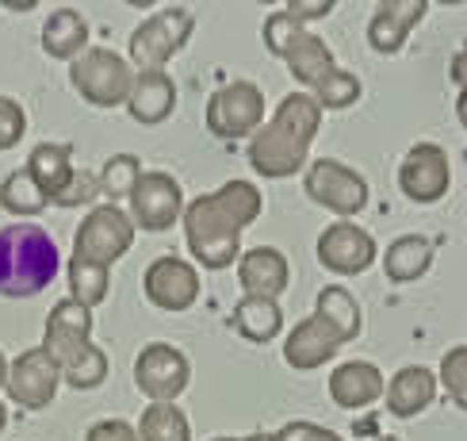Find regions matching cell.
Masks as SVG:
<instances>
[{
  "instance_id": "cell-41",
  "label": "cell",
  "mask_w": 467,
  "mask_h": 441,
  "mask_svg": "<svg viewBox=\"0 0 467 441\" xmlns=\"http://www.w3.org/2000/svg\"><path fill=\"white\" fill-rule=\"evenodd\" d=\"M8 364H12V361L0 353V388H8Z\"/></svg>"
},
{
  "instance_id": "cell-45",
  "label": "cell",
  "mask_w": 467,
  "mask_h": 441,
  "mask_svg": "<svg viewBox=\"0 0 467 441\" xmlns=\"http://www.w3.org/2000/svg\"><path fill=\"white\" fill-rule=\"evenodd\" d=\"M376 441H399V437H376Z\"/></svg>"
},
{
  "instance_id": "cell-1",
  "label": "cell",
  "mask_w": 467,
  "mask_h": 441,
  "mask_svg": "<svg viewBox=\"0 0 467 441\" xmlns=\"http://www.w3.org/2000/svg\"><path fill=\"white\" fill-rule=\"evenodd\" d=\"M261 192L249 181H226L223 188L196 196L184 207L188 254L203 268H230L242 249V230L261 215Z\"/></svg>"
},
{
  "instance_id": "cell-22",
  "label": "cell",
  "mask_w": 467,
  "mask_h": 441,
  "mask_svg": "<svg viewBox=\"0 0 467 441\" xmlns=\"http://www.w3.org/2000/svg\"><path fill=\"white\" fill-rule=\"evenodd\" d=\"M387 411L395 418H414L437 399V376L421 364H406L391 380H387Z\"/></svg>"
},
{
  "instance_id": "cell-32",
  "label": "cell",
  "mask_w": 467,
  "mask_h": 441,
  "mask_svg": "<svg viewBox=\"0 0 467 441\" xmlns=\"http://www.w3.org/2000/svg\"><path fill=\"white\" fill-rule=\"evenodd\" d=\"M62 380L69 383V388H77V392L100 388V383L108 380V353L100 350V345H92L85 357H77L69 369H62Z\"/></svg>"
},
{
  "instance_id": "cell-2",
  "label": "cell",
  "mask_w": 467,
  "mask_h": 441,
  "mask_svg": "<svg viewBox=\"0 0 467 441\" xmlns=\"http://www.w3.org/2000/svg\"><path fill=\"white\" fill-rule=\"evenodd\" d=\"M318 127H322V108L315 96L287 92L276 115L268 123H261V131L249 139V165L272 181L296 177L306 165V153H310Z\"/></svg>"
},
{
  "instance_id": "cell-36",
  "label": "cell",
  "mask_w": 467,
  "mask_h": 441,
  "mask_svg": "<svg viewBox=\"0 0 467 441\" xmlns=\"http://www.w3.org/2000/svg\"><path fill=\"white\" fill-rule=\"evenodd\" d=\"M272 441H341L334 430H322L315 426V422H287V426H280L276 434H272Z\"/></svg>"
},
{
  "instance_id": "cell-42",
  "label": "cell",
  "mask_w": 467,
  "mask_h": 441,
  "mask_svg": "<svg viewBox=\"0 0 467 441\" xmlns=\"http://www.w3.org/2000/svg\"><path fill=\"white\" fill-rule=\"evenodd\" d=\"M5 426H8V411H5V403H0V434H5Z\"/></svg>"
},
{
  "instance_id": "cell-7",
  "label": "cell",
  "mask_w": 467,
  "mask_h": 441,
  "mask_svg": "<svg viewBox=\"0 0 467 441\" xmlns=\"http://www.w3.org/2000/svg\"><path fill=\"white\" fill-rule=\"evenodd\" d=\"M69 85L92 108H119L127 104V96L134 89V69L123 54H115L108 47H92L77 62H69Z\"/></svg>"
},
{
  "instance_id": "cell-34",
  "label": "cell",
  "mask_w": 467,
  "mask_h": 441,
  "mask_svg": "<svg viewBox=\"0 0 467 441\" xmlns=\"http://www.w3.org/2000/svg\"><path fill=\"white\" fill-rule=\"evenodd\" d=\"M96 196H100V177L88 169H77L73 181L62 188V196L54 200V207H88Z\"/></svg>"
},
{
  "instance_id": "cell-8",
  "label": "cell",
  "mask_w": 467,
  "mask_h": 441,
  "mask_svg": "<svg viewBox=\"0 0 467 441\" xmlns=\"http://www.w3.org/2000/svg\"><path fill=\"white\" fill-rule=\"evenodd\" d=\"M203 120L215 139H226V142L253 139L265 120V92L253 81H230L211 92Z\"/></svg>"
},
{
  "instance_id": "cell-29",
  "label": "cell",
  "mask_w": 467,
  "mask_h": 441,
  "mask_svg": "<svg viewBox=\"0 0 467 441\" xmlns=\"http://www.w3.org/2000/svg\"><path fill=\"white\" fill-rule=\"evenodd\" d=\"M360 77L357 73H348V69H334V73H326L322 81L310 89V96L318 100V108L322 111H345V108H353L357 100H360Z\"/></svg>"
},
{
  "instance_id": "cell-31",
  "label": "cell",
  "mask_w": 467,
  "mask_h": 441,
  "mask_svg": "<svg viewBox=\"0 0 467 441\" xmlns=\"http://www.w3.org/2000/svg\"><path fill=\"white\" fill-rule=\"evenodd\" d=\"M142 177V165L134 153H115V158H108V165L100 169V196L108 204L115 200H130V192L134 184H139Z\"/></svg>"
},
{
  "instance_id": "cell-4",
  "label": "cell",
  "mask_w": 467,
  "mask_h": 441,
  "mask_svg": "<svg viewBox=\"0 0 467 441\" xmlns=\"http://www.w3.org/2000/svg\"><path fill=\"white\" fill-rule=\"evenodd\" d=\"M62 268L54 238L35 223H16L0 230V296L27 299L38 296Z\"/></svg>"
},
{
  "instance_id": "cell-26",
  "label": "cell",
  "mask_w": 467,
  "mask_h": 441,
  "mask_svg": "<svg viewBox=\"0 0 467 441\" xmlns=\"http://www.w3.org/2000/svg\"><path fill=\"white\" fill-rule=\"evenodd\" d=\"M234 331H238L245 341H272L284 331V311L276 299H253L245 296L238 307H234Z\"/></svg>"
},
{
  "instance_id": "cell-39",
  "label": "cell",
  "mask_w": 467,
  "mask_h": 441,
  "mask_svg": "<svg viewBox=\"0 0 467 441\" xmlns=\"http://www.w3.org/2000/svg\"><path fill=\"white\" fill-rule=\"evenodd\" d=\"M449 73H452V85H460V92H467V50H460V54L452 58Z\"/></svg>"
},
{
  "instance_id": "cell-23",
  "label": "cell",
  "mask_w": 467,
  "mask_h": 441,
  "mask_svg": "<svg viewBox=\"0 0 467 441\" xmlns=\"http://www.w3.org/2000/svg\"><path fill=\"white\" fill-rule=\"evenodd\" d=\"M27 173L35 177V184L47 192V200L54 204L57 196H62V188L73 181V146L66 142H43L31 150L27 158Z\"/></svg>"
},
{
  "instance_id": "cell-3",
  "label": "cell",
  "mask_w": 467,
  "mask_h": 441,
  "mask_svg": "<svg viewBox=\"0 0 467 441\" xmlns=\"http://www.w3.org/2000/svg\"><path fill=\"white\" fill-rule=\"evenodd\" d=\"M360 307L353 299V292L341 284H329L315 299V315L303 319L296 331L284 338V361L296 373H310L318 364L334 361L341 345L360 338Z\"/></svg>"
},
{
  "instance_id": "cell-38",
  "label": "cell",
  "mask_w": 467,
  "mask_h": 441,
  "mask_svg": "<svg viewBox=\"0 0 467 441\" xmlns=\"http://www.w3.org/2000/svg\"><path fill=\"white\" fill-rule=\"evenodd\" d=\"M284 12L296 19V24H306V19H322L334 12V5L329 0H322V5H315V0H291V5H284Z\"/></svg>"
},
{
  "instance_id": "cell-35",
  "label": "cell",
  "mask_w": 467,
  "mask_h": 441,
  "mask_svg": "<svg viewBox=\"0 0 467 441\" xmlns=\"http://www.w3.org/2000/svg\"><path fill=\"white\" fill-rule=\"evenodd\" d=\"M27 131V111L12 96H0V150H12Z\"/></svg>"
},
{
  "instance_id": "cell-27",
  "label": "cell",
  "mask_w": 467,
  "mask_h": 441,
  "mask_svg": "<svg viewBox=\"0 0 467 441\" xmlns=\"http://www.w3.org/2000/svg\"><path fill=\"white\" fill-rule=\"evenodd\" d=\"M139 441H192L188 415L177 403H150L139 418Z\"/></svg>"
},
{
  "instance_id": "cell-24",
  "label": "cell",
  "mask_w": 467,
  "mask_h": 441,
  "mask_svg": "<svg viewBox=\"0 0 467 441\" xmlns=\"http://www.w3.org/2000/svg\"><path fill=\"white\" fill-rule=\"evenodd\" d=\"M88 47V24L81 12L73 8H57L50 12V19L43 24V50L50 58H62V62H77Z\"/></svg>"
},
{
  "instance_id": "cell-25",
  "label": "cell",
  "mask_w": 467,
  "mask_h": 441,
  "mask_svg": "<svg viewBox=\"0 0 467 441\" xmlns=\"http://www.w3.org/2000/svg\"><path fill=\"white\" fill-rule=\"evenodd\" d=\"M430 265H433V242L421 238V235H402L387 246L383 273L395 284H410V280H421L430 273Z\"/></svg>"
},
{
  "instance_id": "cell-21",
  "label": "cell",
  "mask_w": 467,
  "mask_h": 441,
  "mask_svg": "<svg viewBox=\"0 0 467 441\" xmlns=\"http://www.w3.org/2000/svg\"><path fill=\"white\" fill-rule=\"evenodd\" d=\"M177 108V85L169 73H134V89L127 96V111L134 123H165Z\"/></svg>"
},
{
  "instance_id": "cell-30",
  "label": "cell",
  "mask_w": 467,
  "mask_h": 441,
  "mask_svg": "<svg viewBox=\"0 0 467 441\" xmlns=\"http://www.w3.org/2000/svg\"><path fill=\"white\" fill-rule=\"evenodd\" d=\"M66 277H69V299H77L81 307H88V311H92L96 303H104V299H108V288H111L108 268H100V265H85V261H69Z\"/></svg>"
},
{
  "instance_id": "cell-17",
  "label": "cell",
  "mask_w": 467,
  "mask_h": 441,
  "mask_svg": "<svg viewBox=\"0 0 467 441\" xmlns=\"http://www.w3.org/2000/svg\"><path fill=\"white\" fill-rule=\"evenodd\" d=\"M142 292L161 311H188L200 299V273L181 257H158L142 273Z\"/></svg>"
},
{
  "instance_id": "cell-18",
  "label": "cell",
  "mask_w": 467,
  "mask_h": 441,
  "mask_svg": "<svg viewBox=\"0 0 467 441\" xmlns=\"http://www.w3.org/2000/svg\"><path fill=\"white\" fill-rule=\"evenodd\" d=\"M425 12H430L425 0H383L368 19V47L376 54H399Z\"/></svg>"
},
{
  "instance_id": "cell-33",
  "label": "cell",
  "mask_w": 467,
  "mask_h": 441,
  "mask_svg": "<svg viewBox=\"0 0 467 441\" xmlns=\"http://www.w3.org/2000/svg\"><path fill=\"white\" fill-rule=\"evenodd\" d=\"M441 383L460 411H467V345H452L441 357Z\"/></svg>"
},
{
  "instance_id": "cell-14",
  "label": "cell",
  "mask_w": 467,
  "mask_h": 441,
  "mask_svg": "<svg viewBox=\"0 0 467 441\" xmlns=\"http://www.w3.org/2000/svg\"><path fill=\"white\" fill-rule=\"evenodd\" d=\"M92 311L81 307L77 299L54 303V311L47 319V334H43V350L57 369H69L77 357H85L92 350Z\"/></svg>"
},
{
  "instance_id": "cell-10",
  "label": "cell",
  "mask_w": 467,
  "mask_h": 441,
  "mask_svg": "<svg viewBox=\"0 0 467 441\" xmlns=\"http://www.w3.org/2000/svg\"><path fill=\"white\" fill-rule=\"evenodd\" d=\"M192 364L188 357L169 341H150L134 357V383L150 403H177V395L188 388Z\"/></svg>"
},
{
  "instance_id": "cell-28",
  "label": "cell",
  "mask_w": 467,
  "mask_h": 441,
  "mask_svg": "<svg viewBox=\"0 0 467 441\" xmlns=\"http://www.w3.org/2000/svg\"><path fill=\"white\" fill-rule=\"evenodd\" d=\"M0 207L12 211V215H38L43 207H50V200H47V192L35 184L27 169H16L5 177V184H0Z\"/></svg>"
},
{
  "instance_id": "cell-6",
  "label": "cell",
  "mask_w": 467,
  "mask_h": 441,
  "mask_svg": "<svg viewBox=\"0 0 467 441\" xmlns=\"http://www.w3.org/2000/svg\"><path fill=\"white\" fill-rule=\"evenodd\" d=\"M192 31H196V19L188 8H161L130 31L127 54L139 73H165V66L184 50Z\"/></svg>"
},
{
  "instance_id": "cell-12",
  "label": "cell",
  "mask_w": 467,
  "mask_h": 441,
  "mask_svg": "<svg viewBox=\"0 0 467 441\" xmlns=\"http://www.w3.org/2000/svg\"><path fill=\"white\" fill-rule=\"evenodd\" d=\"M127 204H130V223L150 230V235H161L177 219H184V207H188L181 184L169 173H142Z\"/></svg>"
},
{
  "instance_id": "cell-13",
  "label": "cell",
  "mask_w": 467,
  "mask_h": 441,
  "mask_svg": "<svg viewBox=\"0 0 467 441\" xmlns=\"http://www.w3.org/2000/svg\"><path fill=\"white\" fill-rule=\"evenodd\" d=\"M452 184V165L449 153L437 142H418L406 150L399 165V188L410 204H437Z\"/></svg>"
},
{
  "instance_id": "cell-20",
  "label": "cell",
  "mask_w": 467,
  "mask_h": 441,
  "mask_svg": "<svg viewBox=\"0 0 467 441\" xmlns=\"http://www.w3.org/2000/svg\"><path fill=\"white\" fill-rule=\"evenodd\" d=\"M238 280L245 288V296H253V299H276L287 288V280H291L287 257L280 254V249H272V246L249 249V254H242V261H238Z\"/></svg>"
},
{
  "instance_id": "cell-16",
  "label": "cell",
  "mask_w": 467,
  "mask_h": 441,
  "mask_svg": "<svg viewBox=\"0 0 467 441\" xmlns=\"http://www.w3.org/2000/svg\"><path fill=\"white\" fill-rule=\"evenodd\" d=\"M376 254H379L376 238L368 235L364 226L348 223V219L326 226L318 235V261L326 268H334V273H341V277H360L364 268H372Z\"/></svg>"
},
{
  "instance_id": "cell-19",
  "label": "cell",
  "mask_w": 467,
  "mask_h": 441,
  "mask_svg": "<svg viewBox=\"0 0 467 441\" xmlns=\"http://www.w3.org/2000/svg\"><path fill=\"white\" fill-rule=\"evenodd\" d=\"M387 392V380L372 361H345L329 373V395L345 411H364Z\"/></svg>"
},
{
  "instance_id": "cell-37",
  "label": "cell",
  "mask_w": 467,
  "mask_h": 441,
  "mask_svg": "<svg viewBox=\"0 0 467 441\" xmlns=\"http://www.w3.org/2000/svg\"><path fill=\"white\" fill-rule=\"evenodd\" d=\"M85 441H139V426H130L123 418H104L96 426H88Z\"/></svg>"
},
{
  "instance_id": "cell-43",
  "label": "cell",
  "mask_w": 467,
  "mask_h": 441,
  "mask_svg": "<svg viewBox=\"0 0 467 441\" xmlns=\"http://www.w3.org/2000/svg\"><path fill=\"white\" fill-rule=\"evenodd\" d=\"M242 441H272V434H249V437H242Z\"/></svg>"
},
{
  "instance_id": "cell-44",
  "label": "cell",
  "mask_w": 467,
  "mask_h": 441,
  "mask_svg": "<svg viewBox=\"0 0 467 441\" xmlns=\"http://www.w3.org/2000/svg\"><path fill=\"white\" fill-rule=\"evenodd\" d=\"M215 441H242V437H215Z\"/></svg>"
},
{
  "instance_id": "cell-40",
  "label": "cell",
  "mask_w": 467,
  "mask_h": 441,
  "mask_svg": "<svg viewBox=\"0 0 467 441\" xmlns=\"http://www.w3.org/2000/svg\"><path fill=\"white\" fill-rule=\"evenodd\" d=\"M456 115H460V123L467 127V92H460V100H456Z\"/></svg>"
},
{
  "instance_id": "cell-11",
  "label": "cell",
  "mask_w": 467,
  "mask_h": 441,
  "mask_svg": "<svg viewBox=\"0 0 467 441\" xmlns=\"http://www.w3.org/2000/svg\"><path fill=\"white\" fill-rule=\"evenodd\" d=\"M303 188H306L310 200L329 207L341 219L360 215L368 207V181L357 169H348L345 162H334V158H322V162L310 165L306 177H303Z\"/></svg>"
},
{
  "instance_id": "cell-9",
  "label": "cell",
  "mask_w": 467,
  "mask_h": 441,
  "mask_svg": "<svg viewBox=\"0 0 467 441\" xmlns=\"http://www.w3.org/2000/svg\"><path fill=\"white\" fill-rule=\"evenodd\" d=\"M134 242V223L123 207H92L88 215L81 219V230L73 238V261H85V265H115Z\"/></svg>"
},
{
  "instance_id": "cell-5",
  "label": "cell",
  "mask_w": 467,
  "mask_h": 441,
  "mask_svg": "<svg viewBox=\"0 0 467 441\" xmlns=\"http://www.w3.org/2000/svg\"><path fill=\"white\" fill-rule=\"evenodd\" d=\"M265 47L276 58H284L291 77H296L299 85H310V89H315L326 73L337 69V58L329 50L326 38L306 31L303 24H296L284 8L265 19Z\"/></svg>"
},
{
  "instance_id": "cell-15",
  "label": "cell",
  "mask_w": 467,
  "mask_h": 441,
  "mask_svg": "<svg viewBox=\"0 0 467 441\" xmlns=\"http://www.w3.org/2000/svg\"><path fill=\"white\" fill-rule=\"evenodd\" d=\"M57 383H62V369L50 361V353L43 350V345L19 353L8 364V395L24 411H47L54 403V395H57Z\"/></svg>"
}]
</instances>
